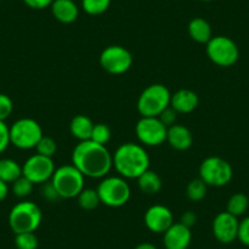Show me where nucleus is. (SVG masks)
Returning <instances> with one entry per match:
<instances>
[{"label":"nucleus","instance_id":"obj_1","mask_svg":"<svg viewBox=\"0 0 249 249\" xmlns=\"http://www.w3.org/2000/svg\"><path fill=\"white\" fill-rule=\"evenodd\" d=\"M72 165L85 177L103 178L112 169V154L105 145L90 140L83 141L73 148Z\"/></svg>","mask_w":249,"mask_h":249},{"label":"nucleus","instance_id":"obj_2","mask_svg":"<svg viewBox=\"0 0 249 249\" xmlns=\"http://www.w3.org/2000/svg\"><path fill=\"white\" fill-rule=\"evenodd\" d=\"M150 159L144 145L124 143L112 154V166L124 178H138L149 169Z\"/></svg>","mask_w":249,"mask_h":249},{"label":"nucleus","instance_id":"obj_3","mask_svg":"<svg viewBox=\"0 0 249 249\" xmlns=\"http://www.w3.org/2000/svg\"><path fill=\"white\" fill-rule=\"evenodd\" d=\"M42 210L32 200H22L9 213V226L15 234L35 232L42 224Z\"/></svg>","mask_w":249,"mask_h":249},{"label":"nucleus","instance_id":"obj_4","mask_svg":"<svg viewBox=\"0 0 249 249\" xmlns=\"http://www.w3.org/2000/svg\"><path fill=\"white\" fill-rule=\"evenodd\" d=\"M50 182L61 199L77 198L85 188V176L72 164L62 165L55 169Z\"/></svg>","mask_w":249,"mask_h":249},{"label":"nucleus","instance_id":"obj_5","mask_svg":"<svg viewBox=\"0 0 249 249\" xmlns=\"http://www.w3.org/2000/svg\"><path fill=\"white\" fill-rule=\"evenodd\" d=\"M171 93L169 88L160 83L150 85L141 93L137 100V110L141 116L158 117L170 107Z\"/></svg>","mask_w":249,"mask_h":249},{"label":"nucleus","instance_id":"obj_6","mask_svg":"<svg viewBox=\"0 0 249 249\" xmlns=\"http://www.w3.org/2000/svg\"><path fill=\"white\" fill-rule=\"evenodd\" d=\"M100 203L110 208L124 207L131 198V187L121 176H105L97 187Z\"/></svg>","mask_w":249,"mask_h":249},{"label":"nucleus","instance_id":"obj_7","mask_svg":"<svg viewBox=\"0 0 249 249\" xmlns=\"http://www.w3.org/2000/svg\"><path fill=\"white\" fill-rule=\"evenodd\" d=\"M43 130L36 120L22 117L10 126V143L22 150L36 148L43 137Z\"/></svg>","mask_w":249,"mask_h":249},{"label":"nucleus","instance_id":"obj_8","mask_svg":"<svg viewBox=\"0 0 249 249\" xmlns=\"http://www.w3.org/2000/svg\"><path fill=\"white\" fill-rule=\"evenodd\" d=\"M207 55L212 62L220 68L233 66L239 57L238 45L226 36H213L207 43Z\"/></svg>","mask_w":249,"mask_h":249},{"label":"nucleus","instance_id":"obj_9","mask_svg":"<svg viewBox=\"0 0 249 249\" xmlns=\"http://www.w3.org/2000/svg\"><path fill=\"white\" fill-rule=\"evenodd\" d=\"M233 169L227 160L220 157H209L199 166V178L210 187H224L231 182Z\"/></svg>","mask_w":249,"mask_h":249},{"label":"nucleus","instance_id":"obj_10","mask_svg":"<svg viewBox=\"0 0 249 249\" xmlns=\"http://www.w3.org/2000/svg\"><path fill=\"white\" fill-rule=\"evenodd\" d=\"M100 66L110 75H122L127 72L133 64V56L124 47L109 45L99 56Z\"/></svg>","mask_w":249,"mask_h":249},{"label":"nucleus","instance_id":"obj_11","mask_svg":"<svg viewBox=\"0 0 249 249\" xmlns=\"http://www.w3.org/2000/svg\"><path fill=\"white\" fill-rule=\"evenodd\" d=\"M136 136L142 145L158 147L166 142L167 127L159 117L142 116L136 124Z\"/></svg>","mask_w":249,"mask_h":249},{"label":"nucleus","instance_id":"obj_12","mask_svg":"<svg viewBox=\"0 0 249 249\" xmlns=\"http://www.w3.org/2000/svg\"><path fill=\"white\" fill-rule=\"evenodd\" d=\"M54 171L55 164L53 158L43 157L40 154L32 155L22 165V175L35 184H43L50 181Z\"/></svg>","mask_w":249,"mask_h":249},{"label":"nucleus","instance_id":"obj_13","mask_svg":"<svg viewBox=\"0 0 249 249\" xmlns=\"http://www.w3.org/2000/svg\"><path fill=\"white\" fill-rule=\"evenodd\" d=\"M239 220L227 212H221L214 217L213 233L220 243L229 244L237 239Z\"/></svg>","mask_w":249,"mask_h":249},{"label":"nucleus","instance_id":"obj_14","mask_svg":"<svg viewBox=\"0 0 249 249\" xmlns=\"http://www.w3.org/2000/svg\"><path fill=\"white\" fill-rule=\"evenodd\" d=\"M144 224L149 231L154 233H164L174 224V214L165 205H152L144 214Z\"/></svg>","mask_w":249,"mask_h":249},{"label":"nucleus","instance_id":"obj_15","mask_svg":"<svg viewBox=\"0 0 249 249\" xmlns=\"http://www.w3.org/2000/svg\"><path fill=\"white\" fill-rule=\"evenodd\" d=\"M162 234V241L166 249H187L192 241L191 229L181 222H174Z\"/></svg>","mask_w":249,"mask_h":249},{"label":"nucleus","instance_id":"obj_16","mask_svg":"<svg viewBox=\"0 0 249 249\" xmlns=\"http://www.w3.org/2000/svg\"><path fill=\"white\" fill-rule=\"evenodd\" d=\"M166 142L174 149L183 152V150L190 149L192 147L193 135L188 127H186L183 124H175L167 127Z\"/></svg>","mask_w":249,"mask_h":249},{"label":"nucleus","instance_id":"obj_17","mask_svg":"<svg viewBox=\"0 0 249 249\" xmlns=\"http://www.w3.org/2000/svg\"><path fill=\"white\" fill-rule=\"evenodd\" d=\"M198 104H199V98L197 93L191 89H178L171 94L170 107L177 114H190L197 109Z\"/></svg>","mask_w":249,"mask_h":249},{"label":"nucleus","instance_id":"obj_18","mask_svg":"<svg viewBox=\"0 0 249 249\" xmlns=\"http://www.w3.org/2000/svg\"><path fill=\"white\" fill-rule=\"evenodd\" d=\"M50 9L53 16L59 22L65 25L75 22L80 15V9L75 3V0H54Z\"/></svg>","mask_w":249,"mask_h":249},{"label":"nucleus","instance_id":"obj_19","mask_svg":"<svg viewBox=\"0 0 249 249\" xmlns=\"http://www.w3.org/2000/svg\"><path fill=\"white\" fill-rule=\"evenodd\" d=\"M188 35L195 42L207 44L213 38L212 26L204 18H196L188 23Z\"/></svg>","mask_w":249,"mask_h":249},{"label":"nucleus","instance_id":"obj_20","mask_svg":"<svg viewBox=\"0 0 249 249\" xmlns=\"http://www.w3.org/2000/svg\"><path fill=\"white\" fill-rule=\"evenodd\" d=\"M93 127H94V124H93L92 120L88 116H86V115H76L70 122L71 135H72L76 140L80 141V142L90 140Z\"/></svg>","mask_w":249,"mask_h":249},{"label":"nucleus","instance_id":"obj_21","mask_svg":"<svg viewBox=\"0 0 249 249\" xmlns=\"http://www.w3.org/2000/svg\"><path fill=\"white\" fill-rule=\"evenodd\" d=\"M138 187L144 195L154 196L161 191L162 181L161 177L157 174L155 171L148 169L147 171L143 172L140 177L137 178Z\"/></svg>","mask_w":249,"mask_h":249},{"label":"nucleus","instance_id":"obj_22","mask_svg":"<svg viewBox=\"0 0 249 249\" xmlns=\"http://www.w3.org/2000/svg\"><path fill=\"white\" fill-rule=\"evenodd\" d=\"M22 176V166L16 160L10 158L0 159V179L6 183H13L14 181Z\"/></svg>","mask_w":249,"mask_h":249},{"label":"nucleus","instance_id":"obj_23","mask_svg":"<svg viewBox=\"0 0 249 249\" xmlns=\"http://www.w3.org/2000/svg\"><path fill=\"white\" fill-rule=\"evenodd\" d=\"M249 208V199L244 193H234L233 196H231L227 202L226 212L230 214L234 215L236 217L242 216L244 213L248 210Z\"/></svg>","mask_w":249,"mask_h":249},{"label":"nucleus","instance_id":"obj_24","mask_svg":"<svg viewBox=\"0 0 249 249\" xmlns=\"http://www.w3.org/2000/svg\"><path fill=\"white\" fill-rule=\"evenodd\" d=\"M207 192L208 186L199 177L192 179V181H190V183L187 184L186 195L188 197V199L192 200V202H199V200L204 199L205 196H207Z\"/></svg>","mask_w":249,"mask_h":249},{"label":"nucleus","instance_id":"obj_25","mask_svg":"<svg viewBox=\"0 0 249 249\" xmlns=\"http://www.w3.org/2000/svg\"><path fill=\"white\" fill-rule=\"evenodd\" d=\"M77 202L78 205L85 210H93L100 204L97 190L93 188H83L82 192L77 196Z\"/></svg>","mask_w":249,"mask_h":249},{"label":"nucleus","instance_id":"obj_26","mask_svg":"<svg viewBox=\"0 0 249 249\" xmlns=\"http://www.w3.org/2000/svg\"><path fill=\"white\" fill-rule=\"evenodd\" d=\"M82 9L86 14L92 16L102 15L109 9L111 0H82Z\"/></svg>","mask_w":249,"mask_h":249},{"label":"nucleus","instance_id":"obj_27","mask_svg":"<svg viewBox=\"0 0 249 249\" xmlns=\"http://www.w3.org/2000/svg\"><path fill=\"white\" fill-rule=\"evenodd\" d=\"M33 186H35V183H32L30 179L26 178L22 175L16 181L13 182V193L15 195V197L23 199V198L31 196V193L33 192Z\"/></svg>","mask_w":249,"mask_h":249},{"label":"nucleus","instance_id":"obj_28","mask_svg":"<svg viewBox=\"0 0 249 249\" xmlns=\"http://www.w3.org/2000/svg\"><path fill=\"white\" fill-rule=\"evenodd\" d=\"M39 241L35 232H23L15 234V246L18 249H37Z\"/></svg>","mask_w":249,"mask_h":249},{"label":"nucleus","instance_id":"obj_29","mask_svg":"<svg viewBox=\"0 0 249 249\" xmlns=\"http://www.w3.org/2000/svg\"><path fill=\"white\" fill-rule=\"evenodd\" d=\"M111 138V130L107 124H94L93 127L92 136H90V141L98 143V144L105 145Z\"/></svg>","mask_w":249,"mask_h":249},{"label":"nucleus","instance_id":"obj_30","mask_svg":"<svg viewBox=\"0 0 249 249\" xmlns=\"http://www.w3.org/2000/svg\"><path fill=\"white\" fill-rule=\"evenodd\" d=\"M36 150H37V154H40L47 158H53L57 150V144L52 137L43 136L42 140L36 145Z\"/></svg>","mask_w":249,"mask_h":249},{"label":"nucleus","instance_id":"obj_31","mask_svg":"<svg viewBox=\"0 0 249 249\" xmlns=\"http://www.w3.org/2000/svg\"><path fill=\"white\" fill-rule=\"evenodd\" d=\"M14 110L13 100L9 95L0 93V120L5 121L9 116L11 115Z\"/></svg>","mask_w":249,"mask_h":249},{"label":"nucleus","instance_id":"obj_32","mask_svg":"<svg viewBox=\"0 0 249 249\" xmlns=\"http://www.w3.org/2000/svg\"><path fill=\"white\" fill-rule=\"evenodd\" d=\"M237 239H238L243 246L249 247V216L243 217V219L239 221Z\"/></svg>","mask_w":249,"mask_h":249},{"label":"nucleus","instance_id":"obj_33","mask_svg":"<svg viewBox=\"0 0 249 249\" xmlns=\"http://www.w3.org/2000/svg\"><path fill=\"white\" fill-rule=\"evenodd\" d=\"M10 144V127L5 121L0 120V154H3Z\"/></svg>","mask_w":249,"mask_h":249},{"label":"nucleus","instance_id":"obj_34","mask_svg":"<svg viewBox=\"0 0 249 249\" xmlns=\"http://www.w3.org/2000/svg\"><path fill=\"white\" fill-rule=\"evenodd\" d=\"M40 193H42V197L44 198L45 200H48V202H56V200L61 199L59 196V193L56 192V190H55L54 186H53L52 182L50 181L43 183Z\"/></svg>","mask_w":249,"mask_h":249},{"label":"nucleus","instance_id":"obj_35","mask_svg":"<svg viewBox=\"0 0 249 249\" xmlns=\"http://www.w3.org/2000/svg\"><path fill=\"white\" fill-rule=\"evenodd\" d=\"M159 120L162 122V124L166 126V127H170L172 124H176V119H177V112L172 109L171 107H166L161 114L159 115Z\"/></svg>","mask_w":249,"mask_h":249},{"label":"nucleus","instance_id":"obj_36","mask_svg":"<svg viewBox=\"0 0 249 249\" xmlns=\"http://www.w3.org/2000/svg\"><path fill=\"white\" fill-rule=\"evenodd\" d=\"M23 3L31 9L35 10H43V9L50 8L54 0H22Z\"/></svg>","mask_w":249,"mask_h":249},{"label":"nucleus","instance_id":"obj_37","mask_svg":"<svg viewBox=\"0 0 249 249\" xmlns=\"http://www.w3.org/2000/svg\"><path fill=\"white\" fill-rule=\"evenodd\" d=\"M179 222H181V224H183L184 226L190 227L191 229V227L195 226L196 222H197V215H196L193 212H186L181 216Z\"/></svg>","mask_w":249,"mask_h":249},{"label":"nucleus","instance_id":"obj_38","mask_svg":"<svg viewBox=\"0 0 249 249\" xmlns=\"http://www.w3.org/2000/svg\"><path fill=\"white\" fill-rule=\"evenodd\" d=\"M9 195V186L6 182L0 179V202H3Z\"/></svg>","mask_w":249,"mask_h":249},{"label":"nucleus","instance_id":"obj_39","mask_svg":"<svg viewBox=\"0 0 249 249\" xmlns=\"http://www.w3.org/2000/svg\"><path fill=\"white\" fill-rule=\"evenodd\" d=\"M135 249H158L154 244L152 243H148V242H144V243H141L136 247Z\"/></svg>","mask_w":249,"mask_h":249},{"label":"nucleus","instance_id":"obj_40","mask_svg":"<svg viewBox=\"0 0 249 249\" xmlns=\"http://www.w3.org/2000/svg\"><path fill=\"white\" fill-rule=\"evenodd\" d=\"M199 1H204V3H208V1H213V0H199Z\"/></svg>","mask_w":249,"mask_h":249}]
</instances>
